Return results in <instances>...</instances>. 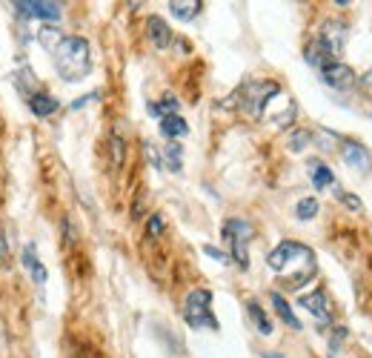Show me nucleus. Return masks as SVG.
<instances>
[{
    "instance_id": "18",
    "label": "nucleus",
    "mask_w": 372,
    "mask_h": 358,
    "mask_svg": "<svg viewBox=\"0 0 372 358\" xmlns=\"http://www.w3.org/2000/svg\"><path fill=\"white\" fill-rule=\"evenodd\" d=\"M247 313H249V318H252V324H255V330H258L261 335H269V332H272V321L266 318V313L261 310L258 301H249V304H247Z\"/></svg>"
},
{
    "instance_id": "15",
    "label": "nucleus",
    "mask_w": 372,
    "mask_h": 358,
    "mask_svg": "<svg viewBox=\"0 0 372 358\" xmlns=\"http://www.w3.org/2000/svg\"><path fill=\"white\" fill-rule=\"evenodd\" d=\"M272 307H275V313L281 315V321L286 324V327H292V330H301V321L295 318V313H292V307L286 304V298L281 296V293H272Z\"/></svg>"
},
{
    "instance_id": "20",
    "label": "nucleus",
    "mask_w": 372,
    "mask_h": 358,
    "mask_svg": "<svg viewBox=\"0 0 372 358\" xmlns=\"http://www.w3.org/2000/svg\"><path fill=\"white\" fill-rule=\"evenodd\" d=\"M178 98L175 95H164V101L158 104H149V112H155L158 118H169V115H178Z\"/></svg>"
},
{
    "instance_id": "17",
    "label": "nucleus",
    "mask_w": 372,
    "mask_h": 358,
    "mask_svg": "<svg viewBox=\"0 0 372 358\" xmlns=\"http://www.w3.org/2000/svg\"><path fill=\"white\" fill-rule=\"evenodd\" d=\"M307 169H310V178H312V186H315V189H324V186H329V184L335 181L332 172H329V167H324L321 161H310Z\"/></svg>"
},
{
    "instance_id": "14",
    "label": "nucleus",
    "mask_w": 372,
    "mask_h": 358,
    "mask_svg": "<svg viewBox=\"0 0 372 358\" xmlns=\"http://www.w3.org/2000/svg\"><path fill=\"white\" fill-rule=\"evenodd\" d=\"M161 132H164L169 140H175V138H184V135L189 132V123H186L181 115H169V118H161Z\"/></svg>"
},
{
    "instance_id": "16",
    "label": "nucleus",
    "mask_w": 372,
    "mask_h": 358,
    "mask_svg": "<svg viewBox=\"0 0 372 358\" xmlns=\"http://www.w3.org/2000/svg\"><path fill=\"white\" fill-rule=\"evenodd\" d=\"M29 109H32L38 118H49L52 112H57V101L49 98V95H43V92H38V95L29 98Z\"/></svg>"
},
{
    "instance_id": "5",
    "label": "nucleus",
    "mask_w": 372,
    "mask_h": 358,
    "mask_svg": "<svg viewBox=\"0 0 372 358\" xmlns=\"http://www.w3.org/2000/svg\"><path fill=\"white\" fill-rule=\"evenodd\" d=\"M223 238H227L230 247H232L235 264L247 269V267H249V252H247V247H249V241H252V227H249L247 221H241V218H232V221L223 224Z\"/></svg>"
},
{
    "instance_id": "2",
    "label": "nucleus",
    "mask_w": 372,
    "mask_h": 358,
    "mask_svg": "<svg viewBox=\"0 0 372 358\" xmlns=\"http://www.w3.org/2000/svg\"><path fill=\"white\" fill-rule=\"evenodd\" d=\"M266 264H269V269H275V272H281V275L286 272V267L301 264V272H295L292 281L286 284L289 290H298V286H304V284L315 275V255H312V250L304 247V244H298V241H283V244H278V247L269 252Z\"/></svg>"
},
{
    "instance_id": "26",
    "label": "nucleus",
    "mask_w": 372,
    "mask_h": 358,
    "mask_svg": "<svg viewBox=\"0 0 372 358\" xmlns=\"http://www.w3.org/2000/svg\"><path fill=\"white\" fill-rule=\"evenodd\" d=\"M338 198H341V203H344L346 209H352V212H361V209H363V203H361L355 195H346V192H341Z\"/></svg>"
},
{
    "instance_id": "6",
    "label": "nucleus",
    "mask_w": 372,
    "mask_h": 358,
    "mask_svg": "<svg viewBox=\"0 0 372 358\" xmlns=\"http://www.w3.org/2000/svg\"><path fill=\"white\" fill-rule=\"evenodd\" d=\"M318 43L329 52V57H338L346 46V26L341 21H327L318 32Z\"/></svg>"
},
{
    "instance_id": "13",
    "label": "nucleus",
    "mask_w": 372,
    "mask_h": 358,
    "mask_svg": "<svg viewBox=\"0 0 372 358\" xmlns=\"http://www.w3.org/2000/svg\"><path fill=\"white\" fill-rule=\"evenodd\" d=\"M201 0H172L169 4V12L178 18V21H192L198 12H201Z\"/></svg>"
},
{
    "instance_id": "1",
    "label": "nucleus",
    "mask_w": 372,
    "mask_h": 358,
    "mask_svg": "<svg viewBox=\"0 0 372 358\" xmlns=\"http://www.w3.org/2000/svg\"><path fill=\"white\" fill-rule=\"evenodd\" d=\"M52 57H55L57 75H60L66 84L84 81L89 72H92V49H89V40H86V38H78V35L60 38V40L52 46Z\"/></svg>"
},
{
    "instance_id": "27",
    "label": "nucleus",
    "mask_w": 372,
    "mask_h": 358,
    "mask_svg": "<svg viewBox=\"0 0 372 358\" xmlns=\"http://www.w3.org/2000/svg\"><path fill=\"white\" fill-rule=\"evenodd\" d=\"M6 241H4V235H0V267H6Z\"/></svg>"
},
{
    "instance_id": "9",
    "label": "nucleus",
    "mask_w": 372,
    "mask_h": 358,
    "mask_svg": "<svg viewBox=\"0 0 372 358\" xmlns=\"http://www.w3.org/2000/svg\"><path fill=\"white\" fill-rule=\"evenodd\" d=\"M341 155H344L346 167H352L358 172H369L372 169V155L361 147V143H355V140H344L341 143Z\"/></svg>"
},
{
    "instance_id": "28",
    "label": "nucleus",
    "mask_w": 372,
    "mask_h": 358,
    "mask_svg": "<svg viewBox=\"0 0 372 358\" xmlns=\"http://www.w3.org/2000/svg\"><path fill=\"white\" fill-rule=\"evenodd\" d=\"M203 252H209V255H212L215 261H227V258H223V252H218L215 247H203Z\"/></svg>"
},
{
    "instance_id": "19",
    "label": "nucleus",
    "mask_w": 372,
    "mask_h": 358,
    "mask_svg": "<svg viewBox=\"0 0 372 358\" xmlns=\"http://www.w3.org/2000/svg\"><path fill=\"white\" fill-rule=\"evenodd\" d=\"M307 60L312 63V66H318V69H324V66H329L332 63V57H329V52L318 43V40H312L310 46H307Z\"/></svg>"
},
{
    "instance_id": "11",
    "label": "nucleus",
    "mask_w": 372,
    "mask_h": 358,
    "mask_svg": "<svg viewBox=\"0 0 372 358\" xmlns=\"http://www.w3.org/2000/svg\"><path fill=\"white\" fill-rule=\"evenodd\" d=\"M146 29H149V40H152L158 49H169L172 46V29H169V23L164 18L152 15L146 21Z\"/></svg>"
},
{
    "instance_id": "3",
    "label": "nucleus",
    "mask_w": 372,
    "mask_h": 358,
    "mask_svg": "<svg viewBox=\"0 0 372 358\" xmlns=\"http://www.w3.org/2000/svg\"><path fill=\"white\" fill-rule=\"evenodd\" d=\"M281 95V86L275 81H252L247 84L235 98L241 104V109L249 115V118H264L266 115V106Z\"/></svg>"
},
{
    "instance_id": "25",
    "label": "nucleus",
    "mask_w": 372,
    "mask_h": 358,
    "mask_svg": "<svg viewBox=\"0 0 372 358\" xmlns=\"http://www.w3.org/2000/svg\"><path fill=\"white\" fill-rule=\"evenodd\" d=\"M164 233V218L161 215H152V218H149V224H146V235H161Z\"/></svg>"
},
{
    "instance_id": "10",
    "label": "nucleus",
    "mask_w": 372,
    "mask_h": 358,
    "mask_svg": "<svg viewBox=\"0 0 372 358\" xmlns=\"http://www.w3.org/2000/svg\"><path fill=\"white\" fill-rule=\"evenodd\" d=\"M301 304L307 313H312L321 324H329L332 321V313H329V307H327V296H324V290H312L310 296H301Z\"/></svg>"
},
{
    "instance_id": "12",
    "label": "nucleus",
    "mask_w": 372,
    "mask_h": 358,
    "mask_svg": "<svg viewBox=\"0 0 372 358\" xmlns=\"http://www.w3.org/2000/svg\"><path fill=\"white\" fill-rule=\"evenodd\" d=\"M21 261H23V267L29 269V275H32L35 284H46V275H49V272H46V267L40 264V258H38V252H35L32 244L23 247V258H21Z\"/></svg>"
},
{
    "instance_id": "7",
    "label": "nucleus",
    "mask_w": 372,
    "mask_h": 358,
    "mask_svg": "<svg viewBox=\"0 0 372 358\" xmlns=\"http://www.w3.org/2000/svg\"><path fill=\"white\" fill-rule=\"evenodd\" d=\"M321 78H324L327 86H332V89H338V92L355 86V81H358L355 72H352L346 63H341V60H332L329 66H324V69H321Z\"/></svg>"
},
{
    "instance_id": "23",
    "label": "nucleus",
    "mask_w": 372,
    "mask_h": 358,
    "mask_svg": "<svg viewBox=\"0 0 372 358\" xmlns=\"http://www.w3.org/2000/svg\"><path fill=\"white\" fill-rule=\"evenodd\" d=\"M112 161H115V167H120L123 164V140H120V135H112Z\"/></svg>"
},
{
    "instance_id": "24",
    "label": "nucleus",
    "mask_w": 372,
    "mask_h": 358,
    "mask_svg": "<svg viewBox=\"0 0 372 358\" xmlns=\"http://www.w3.org/2000/svg\"><path fill=\"white\" fill-rule=\"evenodd\" d=\"M167 158H169V169H181V147L178 143H169V150H167Z\"/></svg>"
},
{
    "instance_id": "21",
    "label": "nucleus",
    "mask_w": 372,
    "mask_h": 358,
    "mask_svg": "<svg viewBox=\"0 0 372 358\" xmlns=\"http://www.w3.org/2000/svg\"><path fill=\"white\" fill-rule=\"evenodd\" d=\"M295 212H298V218H301V221L315 218V215H318V198H301V201H298V206H295Z\"/></svg>"
},
{
    "instance_id": "4",
    "label": "nucleus",
    "mask_w": 372,
    "mask_h": 358,
    "mask_svg": "<svg viewBox=\"0 0 372 358\" xmlns=\"http://www.w3.org/2000/svg\"><path fill=\"white\" fill-rule=\"evenodd\" d=\"M184 318L195 330H218V321L212 315V293L209 290H192L184 301Z\"/></svg>"
},
{
    "instance_id": "22",
    "label": "nucleus",
    "mask_w": 372,
    "mask_h": 358,
    "mask_svg": "<svg viewBox=\"0 0 372 358\" xmlns=\"http://www.w3.org/2000/svg\"><path fill=\"white\" fill-rule=\"evenodd\" d=\"M310 140H312V132H307V129L292 132V135H289V152H301Z\"/></svg>"
},
{
    "instance_id": "8",
    "label": "nucleus",
    "mask_w": 372,
    "mask_h": 358,
    "mask_svg": "<svg viewBox=\"0 0 372 358\" xmlns=\"http://www.w3.org/2000/svg\"><path fill=\"white\" fill-rule=\"evenodd\" d=\"M12 6H15L21 15H29V18L60 21V4H55V0H15Z\"/></svg>"
},
{
    "instance_id": "29",
    "label": "nucleus",
    "mask_w": 372,
    "mask_h": 358,
    "mask_svg": "<svg viewBox=\"0 0 372 358\" xmlns=\"http://www.w3.org/2000/svg\"><path fill=\"white\" fill-rule=\"evenodd\" d=\"M361 84H363V86H372V66H369V69L363 72V78H361Z\"/></svg>"
}]
</instances>
